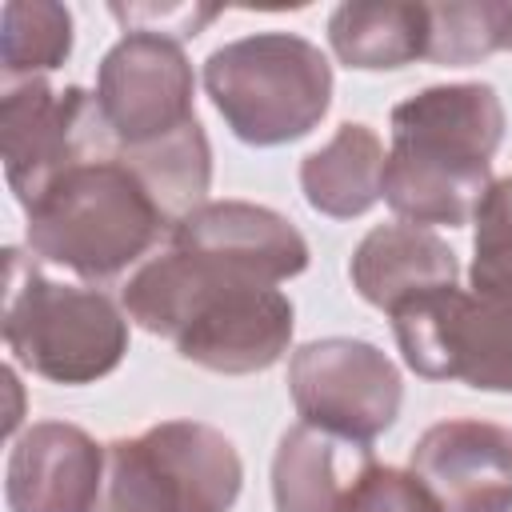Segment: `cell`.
Here are the masks:
<instances>
[{"label": "cell", "instance_id": "6da1fadb", "mask_svg": "<svg viewBox=\"0 0 512 512\" xmlns=\"http://www.w3.org/2000/svg\"><path fill=\"white\" fill-rule=\"evenodd\" d=\"M120 304L144 332L172 340L188 364L224 376L272 368L296 328V308L280 288L180 248L140 264Z\"/></svg>", "mask_w": 512, "mask_h": 512}, {"label": "cell", "instance_id": "7a4b0ae2", "mask_svg": "<svg viewBox=\"0 0 512 512\" xmlns=\"http://www.w3.org/2000/svg\"><path fill=\"white\" fill-rule=\"evenodd\" d=\"M24 224V244L36 260L84 280L120 276L172 232V220L116 148L64 168L24 208Z\"/></svg>", "mask_w": 512, "mask_h": 512}, {"label": "cell", "instance_id": "3957f363", "mask_svg": "<svg viewBox=\"0 0 512 512\" xmlns=\"http://www.w3.org/2000/svg\"><path fill=\"white\" fill-rule=\"evenodd\" d=\"M4 344L52 384H92L128 352V312L100 288L52 280L20 248L4 252Z\"/></svg>", "mask_w": 512, "mask_h": 512}, {"label": "cell", "instance_id": "277c9868", "mask_svg": "<svg viewBox=\"0 0 512 512\" xmlns=\"http://www.w3.org/2000/svg\"><path fill=\"white\" fill-rule=\"evenodd\" d=\"M200 80L232 136L252 148L308 136L332 104V64L296 32L228 40L204 60Z\"/></svg>", "mask_w": 512, "mask_h": 512}, {"label": "cell", "instance_id": "5b68a950", "mask_svg": "<svg viewBox=\"0 0 512 512\" xmlns=\"http://www.w3.org/2000/svg\"><path fill=\"white\" fill-rule=\"evenodd\" d=\"M244 484L236 444L200 420H160L104 444L92 512H232Z\"/></svg>", "mask_w": 512, "mask_h": 512}, {"label": "cell", "instance_id": "8992f818", "mask_svg": "<svg viewBox=\"0 0 512 512\" xmlns=\"http://www.w3.org/2000/svg\"><path fill=\"white\" fill-rule=\"evenodd\" d=\"M392 332L416 376L512 392V300L460 284L436 288L396 308Z\"/></svg>", "mask_w": 512, "mask_h": 512}, {"label": "cell", "instance_id": "52a82bcc", "mask_svg": "<svg viewBox=\"0 0 512 512\" xmlns=\"http://www.w3.org/2000/svg\"><path fill=\"white\" fill-rule=\"evenodd\" d=\"M288 396L300 424H312L344 444H372L396 424L404 380L376 344L324 336L292 352Z\"/></svg>", "mask_w": 512, "mask_h": 512}, {"label": "cell", "instance_id": "ba28073f", "mask_svg": "<svg viewBox=\"0 0 512 512\" xmlns=\"http://www.w3.org/2000/svg\"><path fill=\"white\" fill-rule=\"evenodd\" d=\"M192 92L196 76L180 40L124 32L104 52L92 96L116 152H144L196 124Z\"/></svg>", "mask_w": 512, "mask_h": 512}, {"label": "cell", "instance_id": "9c48e42d", "mask_svg": "<svg viewBox=\"0 0 512 512\" xmlns=\"http://www.w3.org/2000/svg\"><path fill=\"white\" fill-rule=\"evenodd\" d=\"M108 148L116 144L96 112L92 92L76 84L52 88L44 76L4 84L0 152L8 188L16 192L20 208H28L64 168Z\"/></svg>", "mask_w": 512, "mask_h": 512}, {"label": "cell", "instance_id": "30bf717a", "mask_svg": "<svg viewBox=\"0 0 512 512\" xmlns=\"http://www.w3.org/2000/svg\"><path fill=\"white\" fill-rule=\"evenodd\" d=\"M392 148L460 168L492 172L504 140V104L492 84H432L392 108Z\"/></svg>", "mask_w": 512, "mask_h": 512}, {"label": "cell", "instance_id": "8fae6325", "mask_svg": "<svg viewBox=\"0 0 512 512\" xmlns=\"http://www.w3.org/2000/svg\"><path fill=\"white\" fill-rule=\"evenodd\" d=\"M168 248L208 256L272 288L308 268V240L300 228L252 200H204L172 224Z\"/></svg>", "mask_w": 512, "mask_h": 512}, {"label": "cell", "instance_id": "7c38bea8", "mask_svg": "<svg viewBox=\"0 0 512 512\" xmlns=\"http://www.w3.org/2000/svg\"><path fill=\"white\" fill-rule=\"evenodd\" d=\"M412 472L448 512H512V428L440 420L412 444Z\"/></svg>", "mask_w": 512, "mask_h": 512}, {"label": "cell", "instance_id": "4fadbf2b", "mask_svg": "<svg viewBox=\"0 0 512 512\" xmlns=\"http://www.w3.org/2000/svg\"><path fill=\"white\" fill-rule=\"evenodd\" d=\"M104 484V444L64 420H36L8 452V512H92Z\"/></svg>", "mask_w": 512, "mask_h": 512}, {"label": "cell", "instance_id": "5bb4252c", "mask_svg": "<svg viewBox=\"0 0 512 512\" xmlns=\"http://www.w3.org/2000/svg\"><path fill=\"white\" fill-rule=\"evenodd\" d=\"M352 288L380 312H396L416 296H428L436 288H452L460 276L456 252L440 232L424 224H376L348 260Z\"/></svg>", "mask_w": 512, "mask_h": 512}, {"label": "cell", "instance_id": "9a60e30c", "mask_svg": "<svg viewBox=\"0 0 512 512\" xmlns=\"http://www.w3.org/2000/svg\"><path fill=\"white\" fill-rule=\"evenodd\" d=\"M384 144L380 136L348 120L332 132V140L300 160V192L308 208L332 220H352L364 216L380 200V180H384Z\"/></svg>", "mask_w": 512, "mask_h": 512}, {"label": "cell", "instance_id": "2e32d148", "mask_svg": "<svg viewBox=\"0 0 512 512\" xmlns=\"http://www.w3.org/2000/svg\"><path fill=\"white\" fill-rule=\"evenodd\" d=\"M328 44L340 64L360 72L404 68L424 60L428 48V4L396 0H348L328 16Z\"/></svg>", "mask_w": 512, "mask_h": 512}, {"label": "cell", "instance_id": "e0dca14e", "mask_svg": "<svg viewBox=\"0 0 512 512\" xmlns=\"http://www.w3.org/2000/svg\"><path fill=\"white\" fill-rule=\"evenodd\" d=\"M492 172H460L400 148H388L384 160V180H380V200L408 224H444L460 228L472 224L484 192L492 188Z\"/></svg>", "mask_w": 512, "mask_h": 512}, {"label": "cell", "instance_id": "ac0fdd59", "mask_svg": "<svg viewBox=\"0 0 512 512\" xmlns=\"http://www.w3.org/2000/svg\"><path fill=\"white\" fill-rule=\"evenodd\" d=\"M340 444L336 436L312 428V424H292L272 456V504L276 512H340L348 484L356 472L372 460H360L348 476H340Z\"/></svg>", "mask_w": 512, "mask_h": 512}, {"label": "cell", "instance_id": "d6986e66", "mask_svg": "<svg viewBox=\"0 0 512 512\" xmlns=\"http://www.w3.org/2000/svg\"><path fill=\"white\" fill-rule=\"evenodd\" d=\"M72 52V12L56 0H8L0 12L4 84L52 72Z\"/></svg>", "mask_w": 512, "mask_h": 512}, {"label": "cell", "instance_id": "ffe728a7", "mask_svg": "<svg viewBox=\"0 0 512 512\" xmlns=\"http://www.w3.org/2000/svg\"><path fill=\"white\" fill-rule=\"evenodd\" d=\"M512 48V0H444L428 4L424 60L464 68Z\"/></svg>", "mask_w": 512, "mask_h": 512}, {"label": "cell", "instance_id": "44dd1931", "mask_svg": "<svg viewBox=\"0 0 512 512\" xmlns=\"http://www.w3.org/2000/svg\"><path fill=\"white\" fill-rule=\"evenodd\" d=\"M472 224L476 236H472L468 288L512 300V176L492 180Z\"/></svg>", "mask_w": 512, "mask_h": 512}, {"label": "cell", "instance_id": "7402d4cb", "mask_svg": "<svg viewBox=\"0 0 512 512\" xmlns=\"http://www.w3.org/2000/svg\"><path fill=\"white\" fill-rule=\"evenodd\" d=\"M340 512H448V508L412 468L368 460L348 484Z\"/></svg>", "mask_w": 512, "mask_h": 512}, {"label": "cell", "instance_id": "603a6c76", "mask_svg": "<svg viewBox=\"0 0 512 512\" xmlns=\"http://www.w3.org/2000/svg\"><path fill=\"white\" fill-rule=\"evenodd\" d=\"M112 16L124 24V32L140 28V32H156V36H168V40H188L204 24H212L220 16V8H196V4L192 8L188 4H176V8H152V4L120 8V4H112Z\"/></svg>", "mask_w": 512, "mask_h": 512}]
</instances>
